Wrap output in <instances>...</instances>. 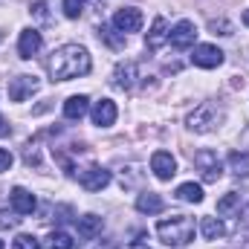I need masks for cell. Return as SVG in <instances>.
I'll return each mask as SVG.
<instances>
[{
    "label": "cell",
    "mask_w": 249,
    "mask_h": 249,
    "mask_svg": "<svg viewBox=\"0 0 249 249\" xmlns=\"http://www.w3.org/2000/svg\"><path fill=\"white\" fill-rule=\"evenodd\" d=\"M162 197L160 194H154V191H145V194H139L136 197V209L142 212V214H160L162 212Z\"/></svg>",
    "instance_id": "17"
},
{
    "label": "cell",
    "mask_w": 249,
    "mask_h": 249,
    "mask_svg": "<svg viewBox=\"0 0 249 249\" xmlns=\"http://www.w3.org/2000/svg\"><path fill=\"white\" fill-rule=\"evenodd\" d=\"M194 165H197V171H200V177H203L206 183H217L220 174H223V165H220L217 154L209 151V148H203V151L194 154Z\"/></svg>",
    "instance_id": "4"
},
{
    "label": "cell",
    "mask_w": 249,
    "mask_h": 249,
    "mask_svg": "<svg viewBox=\"0 0 249 249\" xmlns=\"http://www.w3.org/2000/svg\"><path fill=\"white\" fill-rule=\"evenodd\" d=\"M200 232H203L206 241H217V238L226 235V226H223V220H217V217H203V220H200Z\"/></svg>",
    "instance_id": "19"
},
{
    "label": "cell",
    "mask_w": 249,
    "mask_h": 249,
    "mask_svg": "<svg viewBox=\"0 0 249 249\" xmlns=\"http://www.w3.org/2000/svg\"><path fill=\"white\" fill-rule=\"evenodd\" d=\"M130 249H151V247L145 244V235H136V241L130 244Z\"/></svg>",
    "instance_id": "31"
},
{
    "label": "cell",
    "mask_w": 249,
    "mask_h": 249,
    "mask_svg": "<svg viewBox=\"0 0 249 249\" xmlns=\"http://www.w3.org/2000/svg\"><path fill=\"white\" fill-rule=\"evenodd\" d=\"M244 23H247V26H249V9H247V12H244Z\"/></svg>",
    "instance_id": "33"
},
{
    "label": "cell",
    "mask_w": 249,
    "mask_h": 249,
    "mask_svg": "<svg viewBox=\"0 0 249 249\" xmlns=\"http://www.w3.org/2000/svg\"><path fill=\"white\" fill-rule=\"evenodd\" d=\"M0 249H6V244H3V241H0Z\"/></svg>",
    "instance_id": "34"
},
{
    "label": "cell",
    "mask_w": 249,
    "mask_h": 249,
    "mask_svg": "<svg viewBox=\"0 0 249 249\" xmlns=\"http://www.w3.org/2000/svg\"><path fill=\"white\" fill-rule=\"evenodd\" d=\"M191 61H194V67L214 70V67L223 64V50H217L214 44H197L194 53H191Z\"/></svg>",
    "instance_id": "5"
},
{
    "label": "cell",
    "mask_w": 249,
    "mask_h": 249,
    "mask_svg": "<svg viewBox=\"0 0 249 249\" xmlns=\"http://www.w3.org/2000/svg\"><path fill=\"white\" fill-rule=\"evenodd\" d=\"M35 90H38V78L35 75H15L9 81V99L12 102H26Z\"/></svg>",
    "instance_id": "7"
},
{
    "label": "cell",
    "mask_w": 249,
    "mask_h": 249,
    "mask_svg": "<svg viewBox=\"0 0 249 249\" xmlns=\"http://www.w3.org/2000/svg\"><path fill=\"white\" fill-rule=\"evenodd\" d=\"M9 168H12V154H9L6 148H0V174L9 171Z\"/></svg>",
    "instance_id": "29"
},
{
    "label": "cell",
    "mask_w": 249,
    "mask_h": 249,
    "mask_svg": "<svg viewBox=\"0 0 249 249\" xmlns=\"http://www.w3.org/2000/svg\"><path fill=\"white\" fill-rule=\"evenodd\" d=\"M84 6H87V0H64V15L70 20H75V18L84 15Z\"/></svg>",
    "instance_id": "25"
},
{
    "label": "cell",
    "mask_w": 249,
    "mask_h": 249,
    "mask_svg": "<svg viewBox=\"0 0 249 249\" xmlns=\"http://www.w3.org/2000/svg\"><path fill=\"white\" fill-rule=\"evenodd\" d=\"M157 235L165 247H188L194 241V220L188 214H171V217H162L157 223Z\"/></svg>",
    "instance_id": "2"
},
{
    "label": "cell",
    "mask_w": 249,
    "mask_h": 249,
    "mask_svg": "<svg viewBox=\"0 0 249 249\" xmlns=\"http://www.w3.org/2000/svg\"><path fill=\"white\" fill-rule=\"evenodd\" d=\"M223 119V113L214 107V105H200L194 113H188V119H186V124L194 130V133H209V130H214L217 127V122Z\"/></svg>",
    "instance_id": "3"
},
{
    "label": "cell",
    "mask_w": 249,
    "mask_h": 249,
    "mask_svg": "<svg viewBox=\"0 0 249 249\" xmlns=\"http://www.w3.org/2000/svg\"><path fill=\"white\" fill-rule=\"evenodd\" d=\"M90 116H93V124H99V127H110V124L116 122V105H113L110 99H102V102L93 105Z\"/></svg>",
    "instance_id": "13"
},
{
    "label": "cell",
    "mask_w": 249,
    "mask_h": 249,
    "mask_svg": "<svg viewBox=\"0 0 249 249\" xmlns=\"http://www.w3.org/2000/svg\"><path fill=\"white\" fill-rule=\"evenodd\" d=\"M241 209V194L238 191H229V194H223L220 200H217V214H235Z\"/></svg>",
    "instance_id": "20"
},
{
    "label": "cell",
    "mask_w": 249,
    "mask_h": 249,
    "mask_svg": "<svg viewBox=\"0 0 249 249\" xmlns=\"http://www.w3.org/2000/svg\"><path fill=\"white\" fill-rule=\"evenodd\" d=\"M139 26H142V12L139 9H133V6H127V9H119L116 15H113V29L116 32H139Z\"/></svg>",
    "instance_id": "6"
},
{
    "label": "cell",
    "mask_w": 249,
    "mask_h": 249,
    "mask_svg": "<svg viewBox=\"0 0 249 249\" xmlns=\"http://www.w3.org/2000/svg\"><path fill=\"white\" fill-rule=\"evenodd\" d=\"M9 130H12V127H9V122L0 116V139H3V136H9Z\"/></svg>",
    "instance_id": "32"
},
{
    "label": "cell",
    "mask_w": 249,
    "mask_h": 249,
    "mask_svg": "<svg viewBox=\"0 0 249 249\" xmlns=\"http://www.w3.org/2000/svg\"><path fill=\"white\" fill-rule=\"evenodd\" d=\"M32 15L41 18V20H50V15H47V0H38V3L32 6Z\"/></svg>",
    "instance_id": "28"
},
{
    "label": "cell",
    "mask_w": 249,
    "mask_h": 249,
    "mask_svg": "<svg viewBox=\"0 0 249 249\" xmlns=\"http://www.w3.org/2000/svg\"><path fill=\"white\" fill-rule=\"evenodd\" d=\"M9 203H12V209L18 212V214H32L35 209H38V200H35V194L32 191H26V188H12V194H9Z\"/></svg>",
    "instance_id": "11"
},
{
    "label": "cell",
    "mask_w": 249,
    "mask_h": 249,
    "mask_svg": "<svg viewBox=\"0 0 249 249\" xmlns=\"http://www.w3.org/2000/svg\"><path fill=\"white\" fill-rule=\"evenodd\" d=\"M50 75L53 81H70V78H78V75H87L90 72V53L78 44H64L53 53L50 58Z\"/></svg>",
    "instance_id": "1"
},
{
    "label": "cell",
    "mask_w": 249,
    "mask_h": 249,
    "mask_svg": "<svg viewBox=\"0 0 249 249\" xmlns=\"http://www.w3.org/2000/svg\"><path fill=\"white\" fill-rule=\"evenodd\" d=\"M0 226H18V217H12L9 212H3L0 214Z\"/></svg>",
    "instance_id": "30"
},
{
    "label": "cell",
    "mask_w": 249,
    "mask_h": 249,
    "mask_svg": "<svg viewBox=\"0 0 249 249\" xmlns=\"http://www.w3.org/2000/svg\"><path fill=\"white\" fill-rule=\"evenodd\" d=\"M209 29H212L214 35H232V23H229V20H223V18H220V20H212V23H209Z\"/></svg>",
    "instance_id": "27"
},
{
    "label": "cell",
    "mask_w": 249,
    "mask_h": 249,
    "mask_svg": "<svg viewBox=\"0 0 249 249\" xmlns=\"http://www.w3.org/2000/svg\"><path fill=\"white\" fill-rule=\"evenodd\" d=\"M136 72H139V67H136V61H124L116 67V72H113V84L116 87H122V90H130L133 84H136Z\"/></svg>",
    "instance_id": "16"
},
{
    "label": "cell",
    "mask_w": 249,
    "mask_h": 249,
    "mask_svg": "<svg viewBox=\"0 0 249 249\" xmlns=\"http://www.w3.org/2000/svg\"><path fill=\"white\" fill-rule=\"evenodd\" d=\"M47 247H50V249H72V247H75V241H72L67 232H53Z\"/></svg>",
    "instance_id": "24"
},
{
    "label": "cell",
    "mask_w": 249,
    "mask_h": 249,
    "mask_svg": "<svg viewBox=\"0 0 249 249\" xmlns=\"http://www.w3.org/2000/svg\"><path fill=\"white\" fill-rule=\"evenodd\" d=\"M41 44H44V38H41L38 29H23V32H20V41H18V55H20V58L38 55Z\"/></svg>",
    "instance_id": "12"
},
{
    "label": "cell",
    "mask_w": 249,
    "mask_h": 249,
    "mask_svg": "<svg viewBox=\"0 0 249 249\" xmlns=\"http://www.w3.org/2000/svg\"><path fill=\"white\" fill-rule=\"evenodd\" d=\"M99 38H102L107 47H113V50H124V35L122 32L116 35L113 26H105V23H102V26H99Z\"/></svg>",
    "instance_id": "23"
},
{
    "label": "cell",
    "mask_w": 249,
    "mask_h": 249,
    "mask_svg": "<svg viewBox=\"0 0 249 249\" xmlns=\"http://www.w3.org/2000/svg\"><path fill=\"white\" fill-rule=\"evenodd\" d=\"M168 35H171L168 20H165V18H157L154 26H151V32H148V38H145V47H148V50H160V47L168 41Z\"/></svg>",
    "instance_id": "14"
},
{
    "label": "cell",
    "mask_w": 249,
    "mask_h": 249,
    "mask_svg": "<svg viewBox=\"0 0 249 249\" xmlns=\"http://www.w3.org/2000/svg\"><path fill=\"white\" fill-rule=\"evenodd\" d=\"M151 171L160 177V180H171L177 174V160L168 154V151H157L151 157Z\"/></svg>",
    "instance_id": "10"
},
{
    "label": "cell",
    "mask_w": 249,
    "mask_h": 249,
    "mask_svg": "<svg viewBox=\"0 0 249 249\" xmlns=\"http://www.w3.org/2000/svg\"><path fill=\"white\" fill-rule=\"evenodd\" d=\"M0 41H3V32H0Z\"/></svg>",
    "instance_id": "35"
},
{
    "label": "cell",
    "mask_w": 249,
    "mask_h": 249,
    "mask_svg": "<svg viewBox=\"0 0 249 249\" xmlns=\"http://www.w3.org/2000/svg\"><path fill=\"white\" fill-rule=\"evenodd\" d=\"M12 249H41V244L32 238V235H18L12 241Z\"/></svg>",
    "instance_id": "26"
},
{
    "label": "cell",
    "mask_w": 249,
    "mask_h": 249,
    "mask_svg": "<svg viewBox=\"0 0 249 249\" xmlns=\"http://www.w3.org/2000/svg\"><path fill=\"white\" fill-rule=\"evenodd\" d=\"M229 168H232L235 177H249V154L232 151V154H229Z\"/></svg>",
    "instance_id": "22"
},
{
    "label": "cell",
    "mask_w": 249,
    "mask_h": 249,
    "mask_svg": "<svg viewBox=\"0 0 249 249\" xmlns=\"http://www.w3.org/2000/svg\"><path fill=\"white\" fill-rule=\"evenodd\" d=\"M87 110H90V99H87V96H70V99L64 102V116H67L70 122H78Z\"/></svg>",
    "instance_id": "15"
},
{
    "label": "cell",
    "mask_w": 249,
    "mask_h": 249,
    "mask_svg": "<svg viewBox=\"0 0 249 249\" xmlns=\"http://www.w3.org/2000/svg\"><path fill=\"white\" fill-rule=\"evenodd\" d=\"M174 197L183 200V203H200L203 200V188L197 186V183H183V186L174 191Z\"/></svg>",
    "instance_id": "21"
},
{
    "label": "cell",
    "mask_w": 249,
    "mask_h": 249,
    "mask_svg": "<svg viewBox=\"0 0 249 249\" xmlns=\"http://www.w3.org/2000/svg\"><path fill=\"white\" fill-rule=\"evenodd\" d=\"M78 183H81V188H87V191H102V188L110 183V171H105L99 165H87L78 174Z\"/></svg>",
    "instance_id": "8"
},
{
    "label": "cell",
    "mask_w": 249,
    "mask_h": 249,
    "mask_svg": "<svg viewBox=\"0 0 249 249\" xmlns=\"http://www.w3.org/2000/svg\"><path fill=\"white\" fill-rule=\"evenodd\" d=\"M99 232H102V217H99V214H84V217H78V235H81L84 241H93Z\"/></svg>",
    "instance_id": "18"
},
{
    "label": "cell",
    "mask_w": 249,
    "mask_h": 249,
    "mask_svg": "<svg viewBox=\"0 0 249 249\" xmlns=\"http://www.w3.org/2000/svg\"><path fill=\"white\" fill-rule=\"evenodd\" d=\"M194 38H197V29H194V23H191V20H180V23L171 29V35H168V44H171L174 50H188V47H194Z\"/></svg>",
    "instance_id": "9"
}]
</instances>
